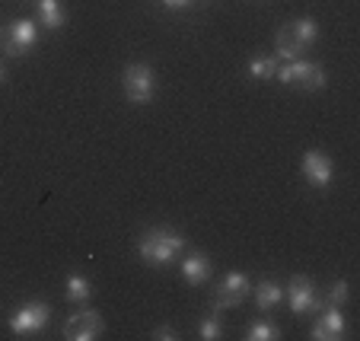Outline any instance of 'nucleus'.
Segmentation results:
<instances>
[{
    "label": "nucleus",
    "instance_id": "6ab92c4d",
    "mask_svg": "<svg viewBox=\"0 0 360 341\" xmlns=\"http://www.w3.org/2000/svg\"><path fill=\"white\" fill-rule=\"evenodd\" d=\"M347 281H335L332 287H328V294H326V300H322V307H345L347 303Z\"/></svg>",
    "mask_w": 360,
    "mask_h": 341
},
{
    "label": "nucleus",
    "instance_id": "6e6552de",
    "mask_svg": "<svg viewBox=\"0 0 360 341\" xmlns=\"http://www.w3.org/2000/svg\"><path fill=\"white\" fill-rule=\"evenodd\" d=\"M287 303H290V309L297 316H306V313L322 309V297L316 294L313 278H306V274H293L290 284H287Z\"/></svg>",
    "mask_w": 360,
    "mask_h": 341
},
{
    "label": "nucleus",
    "instance_id": "412c9836",
    "mask_svg": "<svg viewBox=\"0 0 360 341\" xmlns=\"http://www.w3.org/2000/svg\"><path fill=\"white\" fill-rule=\"evenodd\" d=\"M163 4H166V7L176 10V7H185V4H191V0H163Z\"/></svg>",
    "mask_w": 360,
    "mask_h": 341
},
{
    "label": "nucleus",
    "instance_id": "f257e3e1",
    "mask_svg": "<svg viewBox=\"0 0 360 341\" xmlns=\"http://www.w3.org/2000/svg\"><path fill=\"white\" fill-rule=\"evenodd\" d=\"M185 249V236L176 233L172 226H150L137 239V255L153 268H166L179 259V252Z\"/></svg>",
    "mask_w": 360,
    "mask_h": 341
},
{
    "label": "nucleus",
    "instance_id": "f03ea898",
    "mask_svg": "<svg viewBox=\"0 0 360 341\" xmlns=\"http://www.w3.org/2000/svg\"><path fill=\"white\" fill-rule=\"evenodd\" d=\"M316 39H319V26H316V20L284 22V26L278 29V35H274L278 58H284V61H297V58H303V51L313 45Z\"/></svg>",
    "mask_w": 360,
    "mask_h": 341
},
{
    "label": "nucleus",
    "instance_id": "f3484780",
    "mask_svg": "<svg viewBox=\"0 0 360 341\" xmlns=\"http://www.w3.org/2000/svg\"><path fill=\"white\" fill-rule=\"evenodd\" d=\"M281 61L278 58H252L249 61V77L252 80H274Z\"/></svg>",
    "mask_w": 360,
    "mask_h": 341
},
{
    "label": "nucleus",
    "instance_id": "2eb2a0df",
    "mask_svg": "<svg viewBox=\"0 0 360 341\" xmlns=\"http://www.w3.org/2000/svg\"><path fill=\"white\" fill-rule=\"evenodd\" d=\"M89 297H93L89 281L83 274H68V281H64V300L74 303V307H86Z\"/></svg>",
    "mask_w": 360,
    "mask_h": 341
},
{
    "label": "nucleus",
    "instance_id": "4468645a",
    "mask_svg": "<svg viewBox=\"0 0 360 341\" xmlns=\"http://www.w3.org/2000/svg\"><path fill=\"white\" fill-rule=\"evenodd\" d=\"M35 16H39V26L51 29V32L68 22V13H64L61 0H35Z\"/></svg>",
    "mask_w": 360,
    "mask_h": 341
},
{
    "label": "nucleus",
    "instance_id": "aec40b11",
    "mask_svg": "<svg viewBox=\"0 0 360 341\" xmlns=\"http://www.w3.org/2000/svg\"><path fill=\"white\" fill-rule=\"evenodd\" d=\"M153 338H160V341H176V338H179V335H176V332H172V328H169V326H160V328H157V332H153Z\"/></svg>",
    "mask_w": 360,
    "mask_h": 341
},
{
    "label": "nucleus",
    "instance_id": "7ed1b4c3",
    "mask_svg": "<svg viewBox=\"0 0 360 341\" xmlns=\"http://www.w3.org/2000/svg\"><path fill=\"white\" fill-rule=\"evenodd\" d=\"M274 80H281L284 86L303 89V93H316V89L326 86V70H322L319 64H313V61L297 58V61H287L284 67H278Z\"/></svg>",
    "mask_w": 360,
    "mask_h": 341
},
{
    "label": "nucleus",
    "instance_id": "a211bd4d",
    "mask_svg": "<svg viewBox=\"0 0 360 341\" xmlns=\"http://www.w3.org/2000/svg\"><path fill=\"white\" fill-rule=\"evenodd\" d=\"M245 338H249V341H278L281 338V328H278V322H271V319H259V322H252V326H249Z\"/></svg>",
    "mask_w": 360,
    "mask_h": 341
},
{
    "label": "nucleus",
    "instance_id": "1a4fd4ad",
    "mask_svg": "<svg viewBox=\"0 0 360 341\" xmlns=\"http://www.w3.org/2000/svg\"><path fill=\"white\" fill-rule=\"evenodd\" d=\"M39 45V26L32 20H13L7 29V39H4V51L10 58H22L29 55L32 48Z\"/></svg>",
    "mask_w": 360,
    "mask_h": 341
},
{
    "label": "nucleus",
    "instance_id": "dca6fc26",
    "mask_svg": "<svg viewBox=\"0 0 360 341\" xmlns=\"http://www.w3.org/2000/svg\"><path fill=\"white\" fill-rule=\"evenodd\" d=\"M224 335V319H220V309L207 313L201 322H198V338L201 341H217Z\"/></svg>",
    "mask_w": 360,
    "mask_h": 341
},
{
    "label": "nucleus",
    "instance_id": "9d476101",
    "mask_svg": "<svg viewBox=\"0 0 360 341\" xmlns=\"http://www.w3.org/2000/svg\"><path fill=\"white\" fill-rule=\"evenodd\" d=\"M300 169H303V179L313 185V188H326V185L332 182V176H335L332 160H328L322 150H306Z\"/></svg>",
    "mask_w": 360,
    "mask_h": 341
},
{
    "label": "nucleus",
    "instance_id": "f8f14e48",
    "mask_svg": "<svg viewBox=\"0 0 360 341\" xmlns=\"http://www.w3.org/2000/svg\"><path fill=\"white\" fill-rule=\"evenodd\" d=\"M211 259L204 252H195V255H188V259L182 262V278L188 281L191 287H201L204 281H211Z\"/></svg>",
    "mask_w": 360,
    "mask_h": 341
},
{
    "label": "nucleus",
    "instance_id": "9b49d317",
    "mask_svg": "<svg viewBox=\"0 0 360 341\" xmlns=\"http://www.w3.org/2000/svg\"><path fill=\"white\" fill-rule=\"evenodd\" d=\"M345 328H347V322H345V316H341V309L338 307H326V313L316 319L309 338L313 341H341L345 338Z\"/></svg>",
    "mask_w": 360,
    "mask_h": 341
},
{
    "label": "nucleus",
    "instance_id": "0eeeda50",
    "mask_svg": "<svg viewBox=\"0 0 360 341\" xmlns=\"http://www.w3.org/2000/svg\"><path fill=\"white\" fill-rule=\"evenodd\" d=\"M252 294V281L243 271H230L214 290V309H233L243 307V300Z\"/></svg>",
    "mask_w": 360,
    "mask_h": 341
},
{
    "label": "nucleus",
    "instance_id": "39448f33",
    "mask_svg": "<svg viewBox=\"0 0 360 341\" xmlns=\"http://www.w3.org/2000/svg\"><path fill=\"white\" fill-rule=\"evenodd\" d=\"M122 89L128 96V103L134 105H147L157 93V77L150 70V64H128L122 74Z\"/></svg>",
    "mask_w": 360,
    "mask_h": 341
},
{
    "label": "nucleus",
    "instance_id": "20e7f679",
    "mask_svg": "<svg viewBox=\"0 0 360 341\" xmlns=\"http://www.w3.org/2000/svg\"><path fill=\"white\" fill-rule=\"evenodd\" d=\"M51 322V307L41 300H32V303H22L13 316H10V332L16 338H32V335H41Z\"/></svg>",
    "mask_w": 360,
    "mask_h": 341
},
{
    "label": "nucleus",
    "instance_id": "4be33fe9",
    "mask_svg": "<svg viewBox=\"0 0 360 341\" xmlns=\"http://www.w3.org/2000/svg\"><path fill=\"white\" fill-rule=\"evenodd\" d=\"M0 80H4V70H0Z\"/></svg>",
    "mask_w": 360,
    "mask_h": 341
},
{
    "label": "nucleus",
    "instance_id": "423d86ee",
    "mask_svg": "<svg viewBox=\"0 0 360 341\" xmlns=\"http://www.w3.org/2000/svg\"><path fill=\"white\" fill-rule=\"evenodd\" d=\"M61 335L68 341H96L105 335V319H102V313H96V309H80V313H74L64 322Z\"/></svg>",
    "mask_w": 360,
    "mask_h": 341
},
{
    "label": "nucleus",
    "instance_id": "ddd939ff",
    "mask_svg": "<svg viewBox=\"0 0 360 341\" xmlns=\"http://www.w3.org/2000/svg\"><path fill=\"white\" fill-rule=\"evenodd\" d=\"M281 303H284V287L271 278L259 281V287H255V307H259L262 313H271V309H278Z\"/></svg>",
    "mask_w": 360,
    "mask_h": 341
}]
</instances>
